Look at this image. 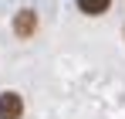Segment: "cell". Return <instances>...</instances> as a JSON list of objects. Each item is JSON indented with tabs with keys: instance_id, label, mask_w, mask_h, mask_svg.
Here are the masks:
<instances>
[{
	"instance_id": "obj_3",
	"label": "cell",
	"mask_w": 125,
	"mask_h": 119,
	"mask_svg": "<svg viewBox=\"0 0 125 119\" xmlns=\"http://www.w3.org/2000/svg\"><path fill=\"white\" fill-rule=\"evenodd\" d=\"M108 3H112V0H78V10L88 14V17H98V14L108 10Z\"/></svg>"
},
{
	"instance_id": "obj_2",
	"label": "cell",
	"mask_w": 125,
	"mask_h": 119,
	"mask_svg": "<svg viewBox=\"0 0 125 119\" xmlns=\"http://www.w3.org/2000/svg\"><path fill=\"white\" fill-rule=\"evenodd\" d=\"M37 31V14L34 10H17L14 14V34L17 38H34Z\"/></svg>"
},
{
	"instance_id": "obj_1",
	"label": "cell",
	"mask_w": 125,
	"mask_h": 119,
	"mask_svg": "<svg viewBox=\"0 0 125 119\" xmlns=\"http://www.w3.org/2000/svg\"><path fill=\"white\" fill-rule=\"evenodd\" d=\"M24 116V99L17 92H0V119H21Z\"/></svg>"
}]
</instances>
